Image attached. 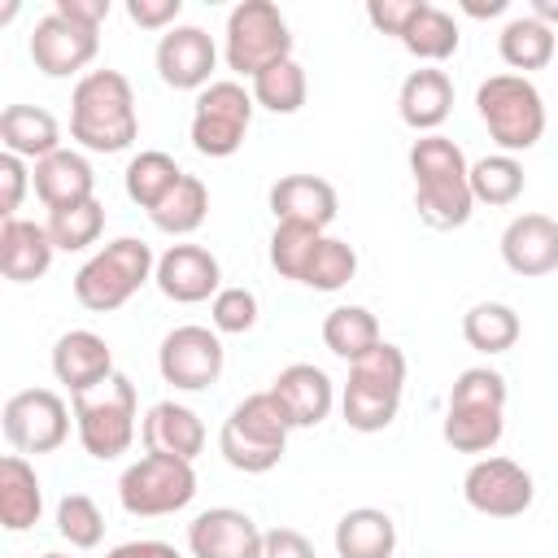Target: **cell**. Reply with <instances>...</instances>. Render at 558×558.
I'll use <instances>...</instances> for the list:
<instances>
[{"instance_id":"obj_24","label":"cell","mask_w":558,"mask_h":558,"mask_svg":"<svg viewBox=\"0 0 558 558\" xmlns=\"http://www.w3.org/2000/svg\"><path fill=\"white\" fill-rule=\"evenodd\" d=\"M52 235L44 222H31V218H4L0 222V270L4 279L13 283H35L48 275L52 266Z\"/></svg>"},{"instance_id":"obj_38","label":"cell","mask_w":558,"mask_h":558,"mask_svg":"<svg viewBox=\"0 0 558 558\" xmlns=\"http://www.w3.org/2000/svg\"><path fill=\"white\" fill-rule=\"evenodd\" d=\"M506 432V418L497 410H445L440 436L458 453H488Z\"/></svg>"},{"instance_id":"obj_51","label":"cell","mask_w":558,"mask_h":558,"mask_svg":"<svg viewBox=\"0 0 558 558\" xmlns=\"http://www.w3.org/2000/svg\"><path fill=\"white\" fill-rule=\"evenodd\" d=\"M506 4L510 0H462V13H471V17H497V13H506Z\"/></svg>"},{"instance_id":"obj_28","label":"cell","mask_w":558,"mask_h":558,"mask_svg":"<svg viewBox=\"0 0 558 558\" xmlns=\"http://www.w3.org/2000/svg\"><path fill=\"white\" fill-rule=\"evenodd\" d=\"M179 179H183L179 161H174L170 153H161V148H144V153H135V157L126 161V174H122L126 196H131L140 209H148V214L174 192Z\"/></svg>"},{"instance_id":"obj_45","label":"cell","mask_w":558,"mask_h":558,"mask_svg":"<svg viewBox=\"0 0 558 558\" xmlns=\"http://www.w3.org/2000/svg\"><path fill=\"white\" fill-rule=\"evenodd\" d=\"M418 9H423V0H366V22H371L379 35L401 39Z\"/></svg>"},{"instance_id":"obj_1","label":"cell","mask_w":558,"mask_h":558,"mask_svg":"<svg viewBox=\"0 0 558 558\" xmlns=\"http://www.w3.org/2000/svg\"><path fill=\"white\" fill-rule=\"evenodd\" d=\"M410 174H414V209L432 231L466 227V218L475 209L471 166L453 140L418 135L410 144Z\"/></svg>"},{"instance_id":"obj_33","label":"cell","mask_w":558,"mask_h":558,"mask_svg":"<svg viewBox=\"0 0 558 558\" xmlns=\"http://www.w3.org/2000/svg\"><path fill=\"white\" fill-rule=\"evenodd\" d=\"M205 214H209V187H205L196 174H183V179L174 183V192H170L148 218H153V227L166 231V235H192V231L205 222Z\"/></svg>"},{"instance_id":"obj_10","label":"cell","mask_w":558,"mask_h":558,"mask_svg":"<svg viewBox=\"0 0 558 558\" xmlns=\"http://www.w3.org/2000/svg\"><path fill=\"white\" fill-rule=\"evenodd\" d=\"M74 405H65L52 388H22L4 401V440L17 453H52L70 436Z\"/></svg>"},{"instance_id":"obj_9","label":"cell","mask_w":558,"mask_h":558,"mask_svg":"<svg viewBox=\"0 0 558 558\" xmlns=\"http://www.w3.org/2000/svg\"><path fill=\"white\" fill-rule=\"evenodd\" d=\"M253 122V92L235 78H218L205 92H196L192 109V148L201 157H231Z\"/></svg>"},{"instance_id":"obj_49","label":"cell","mask_w":558,"mask_h":558,"mask_svg":"<svg viewBox=\"0 0 558 558\" xmlns=\"http://www.w3.org/2000/svg\"><path fill=\"white\" fill-rule=\"evenodd\" d=\"M52 13H61V17H70L87 31H100V22L109 17V0H57Z\"/></svg>"},{"instance_id":"obj_20","label":"cell","mask_w":558,"mask_h":558,"mask_svg":"<svg viewBox=\"0 0 558 558\" xmlns=\"http://www.w3.org/2000/svg\"><path fill=\"white\" fill-rule=\"evenodd\" d=\"M140 436H144V453H166V458H183V462H196V453L205 449L201 414L192 405H179V401L148 405Z\"/></svg>"},{"instance_id":"obj_44","label":"cell","mask_w":558,"mask_h":558,"mask_svg":"<svg viewBox=\"0 0 558 558\" xmlns=\"http://www.w3.org/2000/svg\"><path fill=\"white\" fill-rule=\"evenodd\" d=\"M209 323L218 336H244L257 323V296L248 288H222L209 301Z\"/></svg>"},{"instance_id":"obj_16","label":"cell","mask_w":558,"mask_h":558,"mask_svg":"<svg viewBox=\"0 0 558 558\" xmlns=\"http://www.w3.org/2000/svg\"><path fill=\"white\" fill-rule=\"evenodd\" d=\"M187 549L192 558H257L262 527L235 506H214L187 523Z\"/></svg>"},{"instance_id":"obj_34","label":"cell","mask_w":558,"mask_h":558,"mask_svg":"<svg viewBox=\"0 0 558 558\" xmlns=\"http://www.w3.org/2000/svg\"><path fill=\"white\" fill-rule=\"evenodd\" d=\"M401 410V392H388V388H375V384H362V379H349L344 392H340V414L353 432H384Z\"/></svg>"},{"instance_id":"obj_3","label":"cell","mask_w":558,"mask_h":558,"mask_svg":"<svg viewBox=\"0 0 558 558\" xmlns=\"http://www.w3.org/2000/svg\"><path fill=\"white\" fill-rule=\"evenodd\" d=\"M153 275H157L153 248L144 240H135V235H118V240H109L100 253H92L78 266L74 296H78L83 310L109 314V310H122Z\"/></svg>"},{"instance_id":"obj_15","label":"cell","mask_w":558,"mask_h":558,"mask_svg":"<svg viewBox=\"0 0 558 558\" xmlns=\"http://www.w3.org/2000/svg\"><path fill=\"white\" fill-rule=\"evenodd\" d=\"M153 283L161 288L166 301L179 305H196V301H214L222 292V266L209 248L201 244H170L157 257V275Z\"/></svg>"},{"instance_id":"obj_7","label":"cell","mask_w":558,"mask_h":558,"mask_svg":"<svg viewBox=\"0 0 558 558\" xmlns=\"http://www.w3.org/2000/svg\"><path fill=\"white\" fill-rule=\"evenodd\" d=\"M227 65L244 78H257L266 65L292 57V31L279 4L270 0H240L227 13Z\"/></svg>"},{"instance_id":"obj_22","label":"cell","mask_w":558,"mask_h":558,"mask_svg":"<svg viewBox=\"0 0 558 558\" xmlns=\"http://www.w3.org/2000/svg\"><path fill=\"white\" fill-rule=\"evenodd\" d=\"M31 183H35V196L44 201V209H65V205H78V201H92L96 196V174H92V161L74 148H57L52 157L35 161L31 170Z\"/></svg>"},{"instance_id":"obj_35","label":"cell","mask_w":558,"mask_h":558,"mask_svg":"<svg viewBox=\"0 0 558 558\" xmlns=\"http://www.w3.org/2000/svg\"><path fill=\"white\" fill-rule=\"evenodd\" d=\"M253 87V105H262V109H270V113H296L301 105H305V92H310V83H305V70H301V61L296 57H288V61H275V65H266L257 78H248Z\"/></svg>"},{"instance_id":"obj_25","label":"cell","mask_w":558,"mask_h":558,"mask_svg":"<svg viewBox=\"0 0 558 558\" xmlns=\"http://www.w3.org/2000/svg\"><path fill=\"white\" fill-rule=\"evenodd\" d=\"M0 144L22 161H44L61 148V122L39 105H9L0 113Z\"/></svg>"},{"instance_id":"obj_23","label":"cell","mask_w":558,"mask_h":558,"mask_svg":"<svg viewBox=\"0 0 558 558\" xmlns=\"http://www.w3.org/2000/svg\"><path fill=\"white\" fill-rule=\"evenodd\" d=\"M270 214L275 222H301L327 231L336 222V187L318 174H283L270 187Z\"/></svg>"},{"instance_id":"obj_36","label":"cell","mask_w":558,"mask_h":558,"mask_svg":"<svg viewBox=\"0 0 558 558\" xmlns=\"http://www.w3.org/2000/svg\"><path fill=\"white\" fill-rule=\"evenodd\" d=\"M471 196L475 205H514L523 196V166L510 153L480 157L471 166Z\"/></svg>"},{"instance_id":"obj_21","label":"cell","mask_w":558,"mask_h":558,"mask_svg":"<svg viewBox=\"0 0 558 558\" xmlns=\"http://www.w3.org/2000/svg\"><path fill=\"white\" fill-rule=\"evenodd\" d=\"M453 109V83L445 70L436 65H423V70H410L401 78V92H397V113L410 131L418 135H436V126L449 118Z\"/></svg>"},{"instance_id":"obj_50","label":"cell","mask_w":558,"mask_h":558,"mask_svg":"<svg viewBox=\"0 0 558 558\" xmlns=\"http://www.w3.org/2000/svg\"><path fill=\"white\" fill-rule=\"evenodd\" d=\"M105 558H179V549L166 541H126V545H113Z\"/></svg>"},{"instance_id":"obj_31","label":"cell","mask_w":558,"mask_h":558,"mask_svg":"<svg viewBox=\"0 0 558 558\" xmlns=\"http://www.w3.org/2000/svg\"><path fill=\"white\" fill-rule=\"evenodd\" d=\"M458 22L440 9V4H427L423 0V9L414 13V22L405 26V35H401V48L410 52V57H418V61H427V65H436V61H449L453 52H458Z\"/></svg>"},{"instance_id":"obj_6","label":"cell","mask_w":558,"mask_h":558,"mask_svg":"<svg viewBox=\"0 0 558 558\" xmlns=\"http://www.w3.org/2000/svg\"><path fill=\"white\" fill-rule=\"evenodd\" d=\"M70 405H74L78 445L92 458L109 462V458H118V453L131 449V440H135V384L122 371H113L92 392L70 397Z\"/></svg>"},{"instance_id":"obj_12","label":"cell","mask_w":558,"mask_h":558,"mask_svg":"<svg viewBox=\"0 0 558 558\" xmlns=\"http://www.w3.org/2000/svg\"><path fill=\"white\" fill-rule=\"evenodd\" d=\"M462 497L475 514H488V519H519L536 488H532V475L514 462V458H480L466 475H462Z\"/></svg>"},{"instance_id":"obj_32","label":"cell","mask_w":558,"mask_h":558,"mask_svg":"<svg viewBox=\"0 0 558 558\" xmlns=\"http://www.w3.org/2000/svg\"><path fill=\"white\" fill-rule=\"evenodd\" d=\"M384 336H379V318L366 310V305H336L327 318H323V344L344 357V362H357L366 349H375Z\"/></svg>"},{"instance_id":"obj_47","label":"cell","mask_w":558,"mask_h":558,"mask_svg":"<svg viewBox=\"0 0 558 558\" xmlns=\"http://www.w3.org/2000/svg\"><path fill=\"white\" fill-rule=\"evenodd\" d=\"M183 0H126V17L144 31H170L179 26Z\"/></svg>"},{"instance_id":"obj_52","label":"cell","mask_w":558,"mask_h":558,"mask_svg":"<svg viewBox=\"0 0 558 558\" xmlns=\"http://www.w3.org/2000/svg\"><path fill=\"white\" fill-rule=\"evenodd\" d=\"M532 17L554 31V26H558V0H532Z\"/></svg>"},{"instance_id":"obj_53","label":"cell","mask_w":558,"mask_h":558,"mask_svg":"<svg viewBox=\"0 0 558 558\" xmlns=\"http://www.w3.org/2000/svg\"><path fill=\"white\" fill-rule=\"evenodd\" d=\"M44 558H70V554H44Z\"/></svg>"},{"instance_id":"obj_18","label":"cell","mask_w":558,"mask_h":558,"mask_svg":"<svg viewBox=\"0 0 558 558\" xmlns=\"http://www.w3.org/2000/svg\"><path fill=\"white\" fill-rule=\"evenodd\" d=\"M52 375H57V384L70 388V397L92 392L96 384H105L113 375V349L105 344V336L74 327L65 336H57V344H52Z\"/></svg>"},{"instance_id":"obj_30","label":"cell","mask_w":558,"mask_h":558,"mask_svg":"<svg viewBox=\"0 0 558 558\" xmlns=\"http://www.w3.org/2000/svg\"><path fill=\"white\" fill-rule=\"evenodd\" d=\"M519 331H523V323H519V314L506 301H480V305H471L462 314V340L475 353H488V357L514 349Z\"/></svg>"},{"instance_id":"obj_27","label":"cell","mask_w":558,"mask_h":558,"mask_svg":"<svg viewBox=\"0 0 558 558\" xmlns=\"http://www.w3.org/2000/svg\"><path fill=\"white\" fill-rule=\"evenodd\" d=\"M331 541H336V554L340 558H392V549H397V523H392L388 510L357 506V510L340 514Z\"/></svg>"},{"instance_id":"obj_43","label":"cell","mask_w":558,"mask_h":558,"mask_svg":"<svg viewBox=\"0 0 558 558\" xmlns=\"http://www.w3.org/2000/svg\"><path fill=\"white\" fill-rule=\"evenodd\" d=\"M349 379H362V384H375V388H388V392H401L405 384V353L388 340H379L375 349H366L357 362H349Z\"/></svg>"},{"instance_id":"obj_39","label":"cell","mask_w":558,"mask_h":558,"mask_svg":"<svg viewBox=\"0 0 558 558\" xmlns=\"http://www.w3.org/2000/svg\"><path fill=\"white\" fill-rule=\"evenodd\" d=\"M353 275H357L353 244L349 240H336V235H323L318 248H314V257H310V266H305V275H301V283L314 288V292H340Z\"/></svg>"},{"instance_id":"obj_14","label":"cell","mask_w":558,"mask_h":558,"mask_svg":"<svg viewBox=\"0 0 558 558\" xmlns=\"http://www.w3.org/2000/svg\"><path fill=\"white\" fill-rule=\"evenodd\" d=\"M157 74L166 87L174 92H205L214 78V65H218V48H214V35L201 31V26H170L161 39H157Z\"/></svg>"},{"instance_id":"obj_13","label":"cell","mask_w":558,"mask_h":558,"mask_svg":"<svg viewBox=\"0 0 558 558\" xmlns=\"http://www.w3.org/2000/svg\"><path fill=\"white\" fill-rule=\"evenodd\" d=\"M96 48H100V35L61 13H44L31 31V61L48 78H70L87 70L96 61Z\"/></svg>"},{"instance_id":"obj_48","label":"cell","mask_w":558,"mask_h":558,"mask_svg":"<svg viewBox=\"0 0 558 558\" xmlns=\"http://www.w3.org/2000/svg\"><path fill=\"white\" fill-rule=\"evenodd\" d=\"M257 558H318V554L296 527H270V532H262Z\"/></svg>"},{"instance_id":"obj_11","label":"cell","mask_w":558,"mask_h":558,"mask_svg":"<svg viewBox=\"0 0 558 558\" xmlns=\"http://www.w3.org/2000/svg\"><path fill=\"white\" fill-rule=\"evenodd\" d=\"M157 371L179 392H201V388L218 384V375H222V340H218V331L196 327V323H183V327L166 331V340L157 349Z\"/></svg>"},{"instance_id":"obj_40","label":"cell","mask_w":558,"mask_h":558,"mask_svg":"<svg viewBox=\"0 0 558 558\" xmlns=\"http://www.w3.org/2000/svg\"><path fill=\"white\" fill-rule=\"evenodd\" d=\"M318 240H323L318 227L275 222V231H270V266H275L283 279H296V283H301V275H305V266H310Z\"/></svg>"},{"instance_id":"obj_42","label":"cell","mask_w":558,"mask_h":558,"mask_svg":"<svg viewBox=\"0 0 558 558\" xmlns=\"http://www.w3.org/2000/svg\"><path fill=\"white\" fill-rule=\"evenodd\" d=\"M449 410H497L506 414V379L493 366H471L449 388Z\"/></svg>"},{"instance_id":"obj_46","label":"cell","mask_w":558,"mask_h":558,"mask_svg":"<svg viewBox=\"0 0 558 558\" xmlns=\"http://www.w3.org/2000/svg\"><path fill=\"white\" fill-rule=\"evenodd\" d=\"M31 187V170L22 157L0 153V218H17V205Z\"/></svg>"},{"instance_id":"obj_2","label":"cell","mask_w":558,"mask_h":558,"mask_svg":"<svg viewBox=\"0 0 558 558\" xmlns=\"http://www.w3.org/2000/svg\"><path fill=\"white\" fill-rule=\"evenodd\" d=\"M140 135L135 92L122 70H87L70 96V140L87 153H122Z\"/></svg>"},{"instance_id":"obj_8","label":"cell","mask_w":558,"mask_h":558,"mask_svg":"<svg viewBox=\"0 0 558 558\" xmlns=\"http://www.w3.org/2000/svg\"><path fill=\"white\" fill-rule=\"evenodd\" d=\"M196 497V471L183 458H166V453H144L140 462H131L118 480V501L126 514L135 519H161L183 510Z\"/></svg>"},{"instance_id":"obj_17","label":"cell","mask_w":558,"mask_h":558,"mask_svg":"<svg viewBox=\"0 0 558 558\" xmlns=\"http://www.w3.org/2000/svg\"><path fill=\"white\" fill-rule=\"evenodd\" d=\"M270 392H275V401H279V410H283V418H288L292 432L296 427H318L331 414V405H336V388H331L327 371L314 366V362L283 366L275 375Z\"/></svg>"},{"instance_id":"obj_37","label":"cell","mask_w":558,"mask_h":558,"mask_svg":"<svg viewBox=\"0 0 558 558\" xmlns=\"http://www.w3.org/2000/svg\"><path fill=\"white\" fill-rule=\"evenodd\" d=\"M48 235L61 253H83L100 240L105 231V205L92 196V201H78V205H65V209H52L48 214Z\"/></svg>"},{"instance_id":"obj_29","label":"cell","mask_w":558,"mask_h":558,"mask_svg":"<svg viewBox=\"0 0 558 558\" xmlns=\"http://www.w3.org/2000/svg\"><path fill=\"white\" fill-rule=\"evenodd\" d=\"M497 52L510 70H545L558 52V39L545 22H536L532 13L527 17H510L497 35Z\"/></svg>"},{"instance_id":"obj_19","label":"cell","mask_w":558,"mask_h":558,"mask_svg":"<svg viewBox=\"0 0 558 558\" xmlns=\"http://www.w3.org/2000/svg\"><path fill=\"white\" fill-rule=\"evenodd\" d=\"M501 262L523 279L558 270V222L549 214L510 218L506 231H501Z\"/></svg>"},{"instance_id":"obj_26","label":"cell","mask_w":558,"mask_h":558,"mask_svg":"<svg viewBox=\"0 0 558 558\" xmlns=\"http://www.w3.org/2000/svg\"><path fill=\"white\" fill-rule=\"evenodd\" d=\"M39 514H44V488L35 466L22 453H4L0 458V527L26 532L39 523Z\"/></svg>"},{"instance_id":"obj_4","label":"cell","mask_w":558,"mask_h":558,"mask_svg":"<svg viewBox=\"0 0 558 558\" xmlns=\"http://www.w3.org/2000/svg\"><path fill=\"white\" fill-rule=\"evenodd\" d=\"M480 122L501 153H527L545 135V100L527 74H493L475 87Z\"/></svg>"},{"instance_id":"obj_41","label":"cell","mask_w":558,"mask_h":558,"mask_svg":"<svg viewBox=\"0 0 558 558\" xmlns=\"http://www.w3.org/2000/svg\"><path fill=\"white\" fill-rule=\"evenodd\" d=\"M57 532L74 549H96L105 541V514L87 493H65L57 501Z\"/></svg>"},{"instance_id":"obj_5","label":"cell","mask_w":558,"mask_h":558,"mask_svg":"<svg viewBox=\"0 0 558 558\" xmlns=\"http://www.w3.org/2000/svg\"><path fill=\"white\" fill-rule=\"evenodd\" d=\"M288 432L292 427H288L275 392L266 388V392L244 397L227 414V423L218 432V453L227 458V466H235L244 475H262V471L279 466V458L288 449Z\"/></svg>"}]
</instances>
